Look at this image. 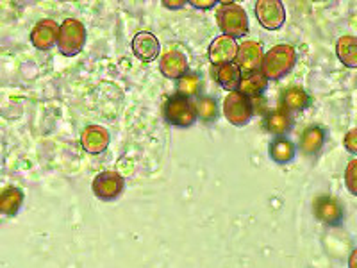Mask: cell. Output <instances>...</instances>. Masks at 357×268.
I'll use <instances>...</instances> for the list:
<instances>
[{
    "instance_id": "1",
    "label": "cell",
    "mask_w": 357,
    "mask_h": 268,
    "mask_svg": "<svg viewBox=\"0 0 357 268\" xmlns=\"http://www.w3.org/2000/svg\"><path fill=\"white\" fill-rule=\"evenodd\" d=\"M296 63V50L293 45L280 43L275 45L273 49L268 50L263 57L261 65V73L268 81H279L284 75H288Z\"/></svg>"
},
{
    "instance_id": "2",
    "label": "cell",
    "mask_w": 357,
    "mask_h": 268,
    "mask_svg": "<svg viewBox=\"0 0 357 268\" xmlns=\"http://www.w3.org/2000/svg\"><path fill=\"white\" fill-rule=\"evenodd\" d=\"M216 22L225 36L240 38L248 33V17L241 6L234 2H223L216 11Z\"/></svg>"
},
{
    "instance_id": "3",
    "label": "cell",
    "mask_w": 357,
    "mask_h": 268,
    "mask_svg": "<svg viewBox=\"0 0 357 268\" xmlns=\"http://www.w3.org/2000/svg\"><path fill=\"white\" fill-rule=\"evenodd\" d=\"M86 43V27L82 22L75 18H66L59 25V34H57V47L63 56H77Z\"/></svg>"
},
{
    "instance_id": "4",
    "label": "cell",
    "mask_w": 357,
    "mask_h": 268,
    "mask_svg": "<svg viewBox=\"0 0 357 268\" xmlns=\"http://www.w3.org/2000/svg\"><path fill=\"white\" fill-rule=\"evenodd\" d=\"M165 118L172 126L186 129V127H191L197 122L195 106L188 97L175 94L165 104Z\"/></svg>"
},
{
    "instance_id": "5",
    "label": "cell",
    "mask_w": 357,
    "mask_h": 268,
    "mask_svg": "<svg viewBox=\"0 0 357 268\" xmlns=\"http://www.w3.org/2000/svg\"><path fill=\"white\" fill-rule=\"evenodd\" d=\"M223 114L229 122L236 127L247 126L254 114V106L248 97H245L240 91H232L223 100Z\"/></svg>"
},
{
    "instance_id": "6",
    "label": "cell",
    "mask_w": 357,
    "mask_h": 268,
    "mask_svg": "<svg viewBox=\"0 0 357 268\" xmlns=\"http://www.w3.org/2000/svg\"><path fill=\"white\" fill-rule=\"evenodd\" d=\"M123 188H126V181L118 172H102L93 179V184H91L95 197L106 202L116 200L123 193Z\"/></svg>"
},
{
    "instance_id": "7",
    "label": "cell",
    "mask_w": 357,
    "mask_h": 268,
    "mask_svg": "<svg viewBox=\"0 0 357 268\" xmlns=\"http://www.w3.org/2000/svg\"><path fill=\"white\" fill-rule=\"evenodd\" d=\"M256 17L268 31H277L284 25L286 9L279 0H259L256 4Z\"/></svg>"
},
{
    "instance_id": "8",
    "label": "cell",
    "mask_w": 357,
    "mask_h": 268,
    "mask_svg": "<svg viewBox=\"0 0 357 268\" xmlns=\"http://www.w3.org/2000/svg\"><path fill=\"white\" fill-rule=\"evenodd\" d=\"M263 49L257 41L247 40L238 45V54H236L234 65L241 70V73L257 72L263 65Z\"/></svg>"
},
{
    "instance_id": "9",
    "label": "cell",
    "mask_w": 357,
    "mask_h": 268,
    "mask_svg": "<svg viewBox=\"0 0 357 268\" xmlns=\"http://www.w3.org/2000/svg\"><path fill=\"white\" fill-rule=\"evenodd\" d=\"M236 54H238V43L234 38L225 36V34L216 36L209 45V61L215 66L229 65L236 59Z\"/></svg>"
},
{
    "instance_id": "10",
    "label": "cell",
    "mask_w": 357,
    "mask_h": 268,
    "mask_svg": "<svg viewBox=\"0 0 357 268\" xmlns=\"http://www.w3.org/2000/svg\"><path fill=\"white\" fill-rule=\"evenodd\" d=\"M312 211L320 222L327 225H337L343 220V207L334 197L321 195L312 204Z\"/></svg>"
},
{
    "instance_id": "11",
    "label": "cell",
    "mask_w": 357,
    "mask_h": 268,
    "mask_svg": "<svg viewBox=\"0 0 357 268\" xmlns=\"http://www.w3.org/2000/svg\"><path fill=\"white\" fill-rule=\"evenodd\" d=\"M81 143L89 154H102L109 145V131L102 126H88L82 131Z\"/></svg>"
},
{
    "instance_id": "12",
    "label": "cell",
    "mask_w": 357,
    "mask_h": 268,
    "mask_svg": "<svg viewBox=\"0 0 357 268\" xmlns=\"http://www.w3.org/2000/svg\"><path fill=\"white\" fill-rule=\"evenodd\" d=\"M57 34H59V25L54 20H41L34 25L31 33V41L36 49L49 50L52 45L57 43Z\"/></svg>"
},
{
    "instance_id": "13",
    "label": "cell",
    "mask_w": 357,
    "mask_h": 268,
    "mask_svg": "<svg viewBox=\"0 0 357 268\" xmlns=\"http://www.w3.org/2000/svg\"><path fill=\"white\" fill-rule=\"evenodd\" d=\"M159 70L165 77L168 79H181L184 73H188V59L181 50H170L162 54L159 61Z\"/></svg>"
},
{
    "instance_id": "14",
    "label": "cell",
    "mask_w": 357,
    "mask_h": 268,
    "mask_svg": "<svg viewBox=\"0 0 357 268\" xmlns=\"http://www.w3.org/2000/svg\"><path fill=\"white\" fill-rule=\"evenodd\" d=\"M159 49H161V45H159V40L155 38V34L138 33L132 38V52L142 61H154L155 57L159 56Z\"/></svg>"
},
{
    "instance_id": "15",
    "label": "cell",
    "mask_w": 357,
    "mask_h": 268,
    "mask_svg": "<svg viewBox=\"0 0 357 268\" xmlns=\"http://www.w3.org/2000/svg\"><path fill=\"white\" fill-rule=\"evenodd\" d=\"M309 104H311V98H309L307 91L304 88H301V86H291L280 97V107L288 111L289 114L304 111Z\"/></svg>"
},
{
    "instance_id": "16",
    "label": "cell",
    "mask_w": 357,
    "mask_h": 268,
    "mask_svg": "<svg viewBox=\"0 0 357 268\" xmlns=\"http://www.w3.org/2000/svg\"><path fill=\"white\" fill-rule=\"evenodd\" d=\"M268 86V79L264 77L261 70L257 72H248V73H241L240 79V86H238V91L243 94L245 97H257L266 89Z\"/></svg>"
},
{
    "instance_id": "17",
    "label": "cell",
    "mask_w": 357,
    "mask_h": 268,
    "mask_svg": "<svg viewBox=\"0 0 357 268\" xmlns=\"http://www.w3.org/2000/svg\"><path fill=\"white\" fill-rule=\"evenodd\" d=\"M264 127L268 129V133L277 134V138L282 136V134L288 133L293 127V118L288 111H284L282 107H277L272 113H268L264 118Z\"/></svg>"
},
{
    "instance_id": "18",
    "label": "cell",
    "mask_w": 357,
    "mask_h": 268,
    "mask_svg": "<svg viewBox=\"0 0 357 268\" xmlns=\"http://www.w3.org/2000/svg\"><path fill=\"white\" fill-rule=\"evenodd\" d=\"M325 143V131L318 126H311L302 133L301 136V151L307 156H314L320 152Z\"/></svg>"
},
{
    "instance_id": "19",
    "label": "cell",
    "mask_w": 357,
    "mask_h": 268,
    "mask_svg": "<svg viewBox=\"0 0 357 268\" xmlns=\"http://www.w3.org/2000/svg\"><path fill=\"white\" fill-rule=\"evenodd\" d=\"M215 79L218 81V84L227 91H238V86H240L241 79V70L234 65V63H229V65L215 66Z\"/></svg>"
},
{
    "instance_id": "20",
    "label": "cell",
    "mask_w": 357,
    "mask_h": 268,
    "mask_svg": "<svg viewBox=\"0 0 357 268\" xmlns=\"http://www.w3.org/2000/svg\"><path fill=\"white\" fill-rule=\"evenodd\" d=\"M295 152V143L289 142L288 138H282V136L273 140V142L270 143V147H268V154H270V158L275 163H279V165H286V163L293 161Z\"/></svg>"
},
{
    "instance_id": "21",
    "label": "cell",
    "mask_w": 357,
    "mask_h": 268,
    "mask_svg": "<svg viewBox=\"0 0 357 268\" xmlns=\"http://www.w3.org/2000/svg\"><path fill=\"white\" fill-rule=\"evenodd\" d=\"M337 59L349 68H357V38L341 36L336 43Z\"/></svg>"
},
{
    "instance_id": "22",
    "label": "cell",
    "mask_w": 357,
    "mask_h": 268,
    "mask_svg": "<svg viewBox=\"0 0 357 268\" xmlns=\"http://www.w3.org/2000/svg\"><path fill=\"white\" fill-rule=\"evenodd\" d=\"M22 202H24V193L18 188H8L0 193V213L8 216L17 215Z\"/></svg>"
},
{
    "instance_id": "23",
    "label": "cell",
    "mask_w": 357,
    "mask_h": 268,
    "mask_svg": "<svg viewBox=\"0 0 357 268\" xmlns=\"http://www.w3.org/2000/svg\"><path fill=\"white\" fill-rule=\"evenodd\" d=\"M193 106H195L197 118H200L202 122L211 124L218 118V104L209 95H200V97H197V100L193 102Z\"/></svg>"
},
{
    "instance_id": "24",
    "label": "cell",
    "mask_w": 357,
    "mask_h": 268,
    "mask_svg": "<svg viewBox=\"0 0 357 268\" xmlns=\"http://www.w3.org/2000/svg\"><path fill=\"white\" fill-rule=\"evenodd\" d=\"M200 91V77L197 73H184L177 82V94L183 97H193Z\"/></svg>"
},
{
    "instance_id": "25",
    "label": "cell",
    "mask_w": 357,
    "mask_h": 268,
    "mask_svg": "<svg viewBox=\"0 0 357 268\" xmlns=\"http://www.w3.org/2000/svg\"><path fill=\"white\" fill-rule=\"evenodd\" d=\"M345 184H347V188H349L350 193L357 197V159H352V161L347 165Z\"/></svg>"
},
{
    "instance_id": "26",
    "label": "cell",
    "mask_w": 357,
    "mask_h": 268,
    "mask_svg": "<svg viewBox=\"0 0 357 268\" xmlns=\"http://www.w3.org/2000/svg\"><path fill=\"white\" fill-rule=\"evenodd\" d=\"M343 145H345V149L350 152V154L357 156V127L356 129L349 131V133L345 134Z\"/></svg>"
},
{
    "instance_id": "27",
    "label": "cell",
    "mask_w": 357,
    "mask_h": 268,
    "mask_svg": "<svg viewBox=\"0 0 357 268\" xmlns=\"http://www.w3.org/2000/svg\"><path fill=\"white\" fill-rule=\"evenodd\" d=\"M191 6L197 9H211L215 8L216 2L215 0H191Z\"/></svg>"
},
{
    "instance_id": "28",
    "label": "cell",
    "mask_w": 357,
    "mask_h": 268,
    "mask_svg": "<svg viewBox=\"0 0 357 268\" xmlns=\"http://www.w3.org/2000/svg\"><path fill=\"white\" fill-rule=\"evenodd\" d=\"M162 4H165V8L168 9H178V8H183L184 2L183 0H165Z\"/></svg>"
},
{
    "instance_id": "29",
    "label": "cell",
    "mask_w": 357,
    "mask_h": 268,
    "mask_svg": "<svg viewBox=\"0 0 357 268\" xmlns=\"http://www.w3.org/2000/svg\"><path fill=\"white\" fill-rule=\"evenodd\" d=\"M349 268H357V248H354L349 258Z\"/></svg>"
}]
</instances>
